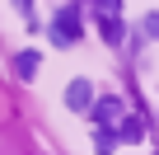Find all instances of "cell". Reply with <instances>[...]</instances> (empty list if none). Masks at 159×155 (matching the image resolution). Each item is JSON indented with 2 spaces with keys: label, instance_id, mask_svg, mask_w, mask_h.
<instances>
[{
  "label": "cell",
  "instance_id": "10",
  "mask_svg": "<svg viewBox=\"0 0 159 155\" xmlns=\"http://www.w3.org/2000/svg\"><path fill=\"white\" fill-rule=\"evenodd\" d=\"M19 5H28V0H19Z\"/></svg>",
  "mask_w": 159,
  "mask_h": 155
},
{
  "label": "cell",
  "instance_id": "8",
  "mask_svg": "<svg viewBox=\"0 0 159 155\" xmlns=\"http://www.w3.org/2000/svg\"><path fill=\"white\" fill-rule=\"evenodd\" d=\"M145 33H150V38H159V10H154V14H145Z\"/></svg>",
  "mask_w": 159,
  "mask_h": 155
},
{
  "label": "cell",
  "instance_id": "9",
  "mask_svg": "<svg viewBox=\"0 0 159 155\" xmlns=\"http://www.w3.org/2000/svg\"><path fill=\"white\" fill-rule=\"evenodd\" d=\"M94 5H98L103 14H117V10H122V0H94Z\"/></svg>",
  "mask_w": 159,
  "mask_h": 155
},
{
  "label": "cell",
  "instance_id": "1",
  "mask_svg": "<svg viewBox=\"0 0 159 155\" xmlns=\"http://www.w3.org/2000/svg\"><path fill=\"white\" fill-rule=\"evenodd\" d=\"M52 38H56V42H75V38H80V10H75V5L56 10V24H52Z\"/></svg>",
  "mask_w": 159,
  "mask_h": 155
},
{
  "label": "cell",
  "instance_id": "3",
  "mask_svg": "<svg viewBox=\"0 0 159 155\" xmlns=\"http://www.w3.org/2000/svg\"><path fill=\"white\" fill-rule=\"evenodd\" d=\"M89 108H94L98 122H117V118H122V99H98V104H89Z\"/></svg>",
  "mask_w": 159,
  "mask_h": 155
},
{
  "label": "cell",
  "instance_id": "6",
  "mask_svg": "<svg viewBox=\"0 0 159 155\" xmlns=\"http://www.w3.org/2000/svg\"><path fill=\"white\" fill-rule=\"evenodd\" d=\"M94 146H98V150H112V146H117V132H112V122H98V132H94Z\"/></svg>",
  "mask_w": 159,
  "mask_h": 155
},
{
  "label": "cell",
  "instance_id": "5",
  "mask_svg": "<svg viewBox=\"0 0 159 155\" xmlns=\"http://www.w3.org/2000/svg\"><path fill=\"white\" fill-rule=\"evenodd\" d=\"M98 28H103V38H108V42H122V19H117V14H103V19H98Z\"/></svg>",
  "mask_w": 159,
  "mask_h": 155
},
{
  "label": "cell",
  "instance_id": "7",
  "mask_svg": "<svg viewBox=\"0 0 159 155\" xmlns=\"http://www.w3.org/2000/svg\"><path fill=\"white\" fill-rule=\"evenodd\" d=\"M117 132V141H140V118H126L122 127H112Z\"/></svg>",
  "mask_w": 159,
  "mask_h": 155
},
{
  "label": "cell",
  "instance_id": "2",
  "mask_svg": "<svg viewBox=\"0 0 159 155\" xmlns=\"http://www.w3.org/2000/svg\"><path fill=\"white\" fill-rule=\"evenodd\" d=\"M89 104H94L89 80H70V90H66V108H75V113H89Z\"/></svg>",
  "mask_w": 159,
  "mask_h": 155
},
{
  "label": "cell",
  "instance_id": "4",
  "mask_svg": "<svg viewBox=\"0 0 159 155\" xmlns=\"http://www.w3.org/2000/svg\"><path fill=\"white\" fill-rule=\"evenodd\" d=\"M19 80H33V75H38V52H19Z\"/></svg>",
  "mask_w": 159,
  "mask_h": 155
}]
</instances>
